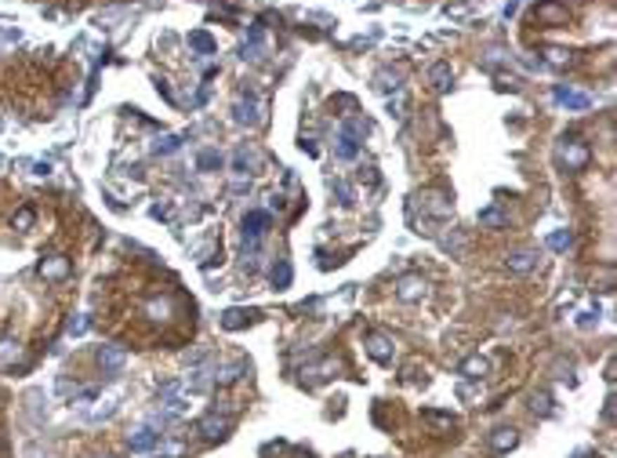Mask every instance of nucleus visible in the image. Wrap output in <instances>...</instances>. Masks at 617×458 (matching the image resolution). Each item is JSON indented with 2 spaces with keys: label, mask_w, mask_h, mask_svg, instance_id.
I'll list each match as a JSON object with an SVG mask.
<instances>
[{
  "label": "nucleus",
  "mask_w": 617,
  "mask_h": 458,
  "mask_svg": "<svg viewBox=\"0 0 617 458\" xmlns=\"http://www.w3.org/2000/svg\"><path fill=\"white\" fill-rule=\"evenodd\" d=\"M232 168H237V175H247V168H258V157L247 153V150H240L237 157H232Z\"/></svg>",
  "instance_id": "f704fd0d"
},
{
  "label": "nucleus",
  "mask_w": 617,
  "mask_h": 458,
  "mask_svg": "<svg viewBox=\"0 0 617 458\" xmlns=\"http://www.w3.org/2000/svg\"><path fill=\"white\" fill-rule=\"evenodd\" d=\"M185 393H211V386H215V367H193L182 379Z\"/></svg>",
  "instance_id": "f8f14e48"
},
{
  "label": "nucleus",
  "mask_w": 617,
  "mask_h": 458,
  "mask_svg": "<svg viewBox=\"0 0 617 458\" xmlns=\"http://www.w3.org/2000/svg\"><path fill=\"white\" fill-rule=\"evenodd\" d=\"M11 222H15V229H29L33 225V211H29V207H22V211H15Z\"/></svg>",
  "instance_id": "79ce46f5"
},
{
  "label": "nucleus",
  "mask_w": 617,
  "mask_h": 458,
  "mask_svg": "<svg viewBox=\"0 0 617 458\" xmlns=\"http://www.w3.org/2000/svg\"><path fill=\"white\" fill-rule=\"evenodd\" d=\"M486 371H491V360L479 357V353H476V357H465V360L458 364V374H461V379H483Z\"/></svg>",
  "instance_id": "412c9836"
},
{
  "label": "nucleus",
  "mask_w": 617,
  "mask_h": 458,
  "mask_svg": "<svg viewBox=\"0 0 617 458\" xmlns=\"http://www.w3.org/2000/svg\"><path fill=\"white\" fill-rule=\"evenodd\" d=\"M334 157H338V160H356V157H359V142L342 131V135L334 138Z\"/></svg>",
  "instance_id": "5701e85b"
},
{
  "label": "nucleus",
  "mask_w": 617,
  "mask_h": 458,
  "mask_svg": "<svg viewBox=\"0 0 617 458\" xmlns=\"http://www.w3.org/2000/svg\"><path fill=\"white\" fill-rule=\"evenodd\" d=\"M157 458H167V454H157Z\"/></svg>",
  "instance_id": "49530a36"
},
{
  "label": "nucleus",
  "mask_w": 617,
  "mask_h": 458,
  "mask_svg": "<svg viewBox=\"0 0 617 458\" xmlns=\"http://www.w3.org/2000/svg\"><path fill=\"white\" fill-rule=\"evenodd\" d=\"M545 244L552 247V251H566V247L573 244V233H570V229H552Z\"/></svg>",
  "instance_id": "cd10ccee"
},
{
  "label": "nucleus",
  "mask_w": 617,
  "mask_h": 458,
  "mask_svg": "<svg viewBox=\"0 0 617 458\" xmlns=\"http://www.w3.org/2000/svg\"><path fill=\"white\" fill-rule=\"evenodd\" d=\"M367 353H371V360H378V364H392L396 342L389 335H381V331H371V335H367Z\"/></svg>",
  "instance_id": "423d86ee"
},
{
  "label": "nucleus",
  "mask_w": 617,
  "mask_h": 458,
  "mask_svg": "<svg viewBox=\"0 0 617 458\" xmlns=\"http://www.w3.org/2000/svg\"><path fill=\"white\" fill-rule=\"evenodd\" d=\"M389 110H392L396 117H403V110H407V95H403V91H396V95L389 98Z\"/></svg>",
  "instance_id": "37998d69"
},
{
  "label": "nucleus",
  "mask_w": 617,
  "mask_h": 458,
  "mask_svg": "<svg viewBox=\"0 0 617 458\" xmlns=\"http://www.w3.org/2000/svg\"><path fill=\"white\" fill-rule=\"evenodd\" d=\"M269 222H272L269 211H247L244 222H240V225H244V244H258V240L269 233Z\"/></svg>",
  "instance_id": "20e7f679"
},
{
  "label": "nucleus",
  "mask_w": 617,
  "mask_h": 458,
  "mask_svg": "<svg viewBox=\"0 0 617 458\" xmlns=\"http://www.w3.org/2000/svg\"><path fill=\"white\" fill-rule=\"evenodd\" d=\"M240 58L244 62H262L265 58V33H262V26H251L244 48H240Z\"/></svg>",
  "instance_id": "9d476101"
},
{
  "label": "nucleus",
  "mask_w": 617,
  "mask_h": 458,
  "mask_svg": "<svg viewBox=\"0 0 617 458\" xmlns=\"http://www.w3.org/2000/svg\"><path fill=\"white\" fill-rule=\"evenodd\" d=\"M429 84H432V91H451L454 88V70L446 66V62H436V66L429 70Z\"/></svg>",
  "instance_id": "6ab92c4d"
},
{
  "label": "nucleus",
  "mask_w": 617,
  "mask_h": 458,
  "mask_svg": "<svg viewBox=\"0 0 617 458\" xmlns=\"http://www.w3.org/2000/svg\"><path fill=\"white\" fill-rule=\"evenodd\" d=\"M127 444H131V451H157V444H160V433H157L153 426H142L138 433L127 436Z\"/></svg>",
  "instance_id": "a211bd4d"
},
{
  "label": "nucleus",
  "mask_w": 617,
  "mask_h": 458,
  "mask_svg": "<svg viewBox=\"0 0 617 458\" xmlns=\"http://www.w3.org/2000/svg\"><path fill=\"white\" fill-rule=\"evenodd\" d=\"M439 247H443V251H454V255H461V251H465V237H461V233H446V237L439 240Z\"/></svg>",
  "instance_id": "e433bc0d"
},
{
  "label": "nucleus",
  "mask_w": 617,
  "mask_h": 458,
  "mask_svg": "<svg viewBox=\"0 0 617 458\" xmlns=\"http://www.w3.org/2000/svg\"><path fill=\"white\" fill-rule=\"evenodd\" d=\"M182 150V135H160L157 142H153V153L157 157H171V153H178Z\"/></svg>",
  "instance_id": "bb28decb"
},
{
  "label": "nucleus",
  "mask_w": 617,
  "mask_h": 458,
  "mask_svg": "<svg viewBox=\"0 0 617 458\" xmlns=\"http://www.w3.org/2000/svg\"><path fill=\"white\" fill-rule=\"evenodd\" d=\"M530 407H534L538 414H545V419H552V414H556V404H552V393H534V400H530Z\"/></svg>",
  "instance_id": "c85d7f7f"
},
{
  "label": "nucleus",
  "mask_w": 617,
  "mask_h": 458,
  "mask_svg": "<svg viewBox=\"0 0 617 458\" xmlns=\"http://www.w3.org/2000/svg\"><path fill=\"white\" fill-rule=\"evenodd\" d=\"M421 419L436 426V429H451L454 426V414H446V411H421Z\"/></svg>",
  "instance_id": "473e14b6"
},
{
  "label": "nucleus",
  "mask_w": 617,
  "mask_h": 458,
  "mask_svg": "<svg viewBox=\"0 0 617 458\" xmlns=\"http://www.w3.org/2000/svg\"><path fill=\"white\" fill-rule=\"evenodd\" d=\"M603 422H613V397H606L603 404Z\"/></svg>",
  "instance_id": "a18cd8bd"
},
{
  "label": "nucleus",
  "mask_w": 617,
  "mask_h": 458,
  "mask_svg": "<svg viewBox=\"0 0 617 458\" xmlns=\"http://www.w3.org/2000/svg\"><path fill=\"white\" fill-rule=\"evenodd\" d=\"M534 18L541 26H566V4H559V0H545V4H538Z\"/></svg>",
  "instance_id": "9b49d317"
},
{
  "label": "nucleus",
  "mask_w": 617,
  "mask_h": 458,
  "mask_svg": "<svg viewBox=\"0 0 617 458\" xmlns=\"http://www.w3.org/2000/svg\"><path fill=\"white\" fill-rule=\"evenodd\" d=\"M374 88H378L381 95L403 91V73H399V70H378V73H374Z\"/></svg>",
  "instance_id": "dca6fc26"
},
{
  "label": "nucleus",
  "mask_w": 617,
  "mask_h": 458,
  "mask_svg": "<svg viewBox=\"0 0 617 458\" xmlns=\"http://www.w3.org/2000/svg\"><path fill=\"white\" fill-rule=\"evenodd\" d=\"M73 273V262L66 255H48V259H40V277H44L48 284H62V280H69Z\"/></svg>",
  "instance_id": "7ed1b4c3"
},
{
  "label": "nucleus",
  "mask_w": 617,
  "mask_h": 458,
  "mask_svg": "<svg viewBox=\"0 0 617 458\" xmlns=\"http://www.w3.org/2000/svg\"><path fill=\"white\" fill-rule=\"evenodd\" d=\"M505 266L512 269V273H534L541 266V259H538V251H530V247H519V251H512L505 259Z\"/></svg>",
  "instance_id": "2eb2a0df"
},
{
  "label": "nucleus",
  "mask_w": 617,
  "mask_h": 458,
  "mask_svg": "<svg viewBox=\"0 0 617 458\" xmlns=\"http://www.w3.org/2000/svg\"><path fill=\"white\" fill-rule=\"evenodd\" d=\"M418 200H421V207H425L432 218H451V211H454V200L446 197V193H436V190H425Z\"/></svg>",
  "instance_id": "0eeeda50"
},
{
  "label": "nucleus",
  "mask_w": 617,
  "mask_h": 458,
  "mask_svg": "<svg viewBox=\"0 0 617 458\" xmlns=\"http://www.w3.org/2000/svg\"><path fill=\"white\" fill-rule=\"evenodd\" d=\"M145 313L153 317V320H164L167 313H171V299H153V302L145 306Z\"/></svg>",
  "instance_id": "c9c22d12"
},
{
  "label": "nucleus",
  "mask_w": 617,
  "mask_h": 458,
  "mask_svg": "<svg viewBox=\"0 0 617 458\" xmlns=\"http://www.w3.org/2000/svg\"><path fill=\"white\" fill-rule=\"evenodd\" d=\"M338 371V360L334 357H320L316 364H309V367H302V382L305 386H316V382H327L331 374Z\"/></svg>",
  "instance_id": "1a4fd4ad"
},
{
  "label": "nucleus",
  "mask_w": 617,
  "mask_h": 458,
  "mask_svg": "<svg viewBox=\"0 0 617 458\" xmlns=\"http://www.w3.org/2000/svg\"><path fill=\"white\" fill-rule=\"evenodd\" d=\"M232 117H237V124H244V128H258V124L265 120V98L262 95L240 98L237 106H232Z\"/></svg>",
  "instance_id": "f257e3e1"
},
{
  "label": "nucleus",
  "mask_w": 617,
  "mask_h": 458,
  "mask_svg": "<svg viewBox=\"0 0 617 458\" xmlns=\"http://www.w3.org/2000/svg\"><path fill=\"white\" fill-rule=\"evenodd\" d=\"M251 317H258V313H251V309H225V313H222V327L225 331H240L244 324H251Z\"/></svg>",
  "instance_id": "a878e982"
},
{
  "label": "nucleus",
  "mask_w": 617,
  "mask_h": 458,
  "mask_svg": "<svg viewBox=\"0 0 617 458\" xmlns=\"http://www.w3.org/2000/svg\"><path fill=\"white\" fill-rule=\"evenodd\" d=\"M247 371H251V364H247V360H237V364H222V367H215V382H218V386H229V382L244 379Z\"/></svg>",
  "instance_id": "4be33fe9"
},
{
  "label": "nucleus",
  "mask_w": 617,
  "mask_h": 458,
  "mask_svg": "<svg viewBox=\"0 0 617 458\" xmlns=\"http://www.w3.org/2000/svg\"><path fill=\"white\" fill-rule=\"evenodd\" d=\"M88 327H91V317H84V313H80V317L69 320V335H84Z\"/></svg>",
  "instance_id": "a19ab883"
},
{
  "label": "nucleus",
  "mask_w": 617,
  "mask_h": 458,
  "mask_svg": "<svg viewBox=\"0 0 617 458\" xmlns=\"http://www.w3.org/2000/svg\"><path fill=\"white\" fill-rule=\"evenodd\" d=\"M331 193L338 197V204H345V207L356 204V197H352V190H349V182H342V178H331Z\"/></svg>",
  "instance_id": "2f4dec72"
},
{
  "label": "nucleus",
  "mask_w": 617,
  "mask_h": 458,
  "mask_svg": "<svg viewBox=\"0 0 617 458\" xmlns=\"http://www.w3.org/2000/svg\"><path fill=\"white\" fill-rule=\"evenodd\" d=\"M545 62L559 70V66H566V62H570V55H566L563 48H545Z\"/></svg>",
  "instance_id": "58836bf2"
},
{
  "label": "nucleus",
  "mask_w": 617,
  "mask_h": 458,
  "mask_svg": "<svg viewBox=\"0 0 617 458\" xmlns=\"http://www.w3.org/2000/svg\"><path fill=\"white\" fill-rule=\"evenodd\" d=\"M18 353H22V346H18L15 339H0V364L18 360Z\"/></svg>",
  "instance_id": "72a5a7b5"
},
{
  "label": "nucleus",
  "mask_w": 617,
  "mask_h": 458,
  "mask_svg": "<svg viewBox=\"0 0 617 458\" xmlns=\"http://www.w3.org/2000/svg\"><path fill=\"white\" fill-rule=\"evenodd\" d=\"M117 404H120V393H110V397H102V400H98V407H88V414H84V419H88V422L113 419V414H117Z\"/></svg>",
  "instance_id": "aec40b11"
},
{
  "label": "nucleus",
  "mask_w": 617,
  "mask_h": 458,
  "mask_svg": "<svg viewBox=\"0 0 617 458\" xmlns=\"http://www.w3.org/2000/svg\"><path fill=\"white\" fill-rule=\"evenodd\" d=\"M197 429H200L204 440H225L229 429H232V419H229V414H218V411H215V414H207V419H200Z\"/></svg>",
  "instance_id": "39448f33"
},
{
  "label": "nucleus",
  "mask_w": 617,
  "mask_h": 458,
  "mask_svg": "<svg viewBox=\"0 0 617 458\" xmlns=\"http://www.w3.org/2000/svg\"><path fill=\"white\" fill-rule=\"evenodd\" d=\"M552 98H556L559 106H566V110H578V113H585V110L592 106V98H588L585 91H573V88H563V84H556Z\"/></svg>",
  "instance_id": "ddd939ff"
},
{
  "label": "nucleus",
  "mask_w": 617,
  "mask_h": 458,
  "mask_svg": "<svg viewBox=\"0 0 617 458\" xmlns=\"http://www.w3.org/2000/svg\"><path fill=\"white\" fill-rule=\"evenodd\" d=\"M556 153H559V160L566 164V171H585V168H588V160H592L588 145H585L581 138H563Z\"/></svg>",
  "instance_id": "f03ea898"
},
{
  "label": "nucleus",
  "mask_w": 617,
  "mask_h": 458,
  "mask_svg": "<svg viewBox=\"0 0 617 458\" xmlns=\"http://www.w3.org/2000/svg\"><path fill=\"white\" fill-rule=\"evenodd\" d=\"M291 284V262L272 266V287H287Z\"/></svg>",
  "instance_id": "4c0bfd02"
},
{
  "label": "nucleus",
  "mask_w": 617,
  "mask_h": 458,
  "mask_svg": "<svg viewBox=\"0 0 617 458\" xmlns=\"http://www.w3.org/2000/svg\"><path fill=\"white\" fill-rule=\"evenodd\" d=\"M58 393H62V397H77L80 386H77V382H69V379H62V382H58Z\"/></svg>",
  "instance_id": "c03bdc74"
},
{
  "label": "nucleus",
  "mask_w": 617,
  "mask_h": 458,
  "mask_svg": "<svg viewBox=\"0 0 617 458\" xmlns=\"http://www.w3.org/2000/svg\"><path fill=\"white\" fill-rule=\"evenodd\" d=\"M124 364H127V349H124V346H102V349H98V367H102L105 374H117Z\"/></svg>",
  "instance_id": "4468645a"
},
{
  "label": "nucleus",
  "mask_w": 617,
  "mask_h": 458,
  "mask_svg": "<svg viewBox=\"0 0 617 458\" xmlns=\"http://www.w3.org/2000/svg\"><path fill=\"white\" fill-rule=\"evenodd\" d=\"M342 131H345V135H352V138L359 142V138H364V135L371 131V124H367L364 117H349V120L342 124Z\"/></svg>",
  "instance_id": "c756f323"
},
{
  "label": "nucleus",
  "mask_w": 617,
  "mask_h": 458,
  "mask_svg": "<svg viewBox=\"0 0 617 458\" xmlns=\"http://www.w3.org/2000/svg\"><path fill=\"white\" fill-rule=\"evenodd\" d=\"M595 324H599V309H581V313H578V327L588 331V327H595Z\"/></svg>",
  "instance_id": "ea45409f"
},
{
  "label": "nucleus",
  "mask_w": 617,
  "mask_h": 458,
  "mask_svg": "<svg viewBox=\"0 0 617 458\" xmlns=\"http://www.w3.org/2000/svg\"><path fill=\"white\" fill-rule=\"evenodd\" d=\"M476 222H479L483 229H505V225H508V215L501 211V207H483V211L476 215Z\"/></svg>",
  "instance_id": "393cba45"
},
{
  "label": "nucleus",
  "mask_w": 617,
  "mask_h": 458,
  "mask_svg": "<svg viewBox=\"0 0 617 458\" xmlns=\"http://www.w3.org/2000/svg\"><path fill=\"white\" fill-rule=\"evenodd\" d=\"M197 168H200V171H218V168H222V153H218V150H204V153L197 157Z\"/></svg>",
  "instance_id": "7c9ffc66"
},
{
  "label": "nucleus",
  "mask_w": 617,
  "mask_h": 458,
  "mask_svg": "<svg viewBox=\"0 0 617 458\" xmlns=\"http://www.w3.org/2000/svg\"><path fill=\"white\" fill-rule=\"evenodd\" d=\"M516 444H519V433H516L512 426H498V429L491 433V451H498V454L512 451Z\"/></svg>",
  "instance_id": "f3484780"
},
{
  "label": "nucleus",
  "mask_w": 617,
  "mask_h": 458,
  "mask_svg": "<svg viewBox=\"0 0 617 458\" xmlns=\"http://www.w3.org/2000/svg\"><path fill=\"white\" fill-rule=\"evenodd\" d=\"M425 295H429V284H425V277H399L396 284V299L399 302H421Z\"/></svg>",
  "instance_id": "6e6552de"
},
{
  "label": "nucleus",
  "mask_w": 617,
  "mask_h": 458,
  "mask_svg": "<svg viewBox=\"0 0 617 458\" xmlns=\"http://www.w3.org/2000/svg\"><path fill=\"white\" fill-rule=\"evenodd\" d=\"M189 48H193L197 55H215V51H218L215 37L204 33V30H193V33H189Z\"/></svg>",
  "instance_id": "b1692460"
}]
</instances>
